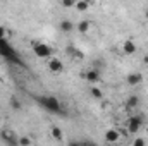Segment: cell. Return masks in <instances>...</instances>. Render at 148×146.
<instances>
[{"mask_svg":"<svg viewBox=\"0 0 148 146\" xmlns=\"http://www.w3.org/2000/svg\"><path fill=\"white\" fill-rule=\"evenodd\" d=\"M38 103H40L45 110L52 112V113H62V105H60V102L57 100V96H52V95L38 96Z\"/></svg>","mask_w":148,"mask_h":146,"instance_id":"7a4b0ae2","label":"cell"},{"mask_svg":"<svg viewBox=\"0 0 148 146\" xmlns=\"http://www.w3.org/2000/svg\"><path fill=\"white\" fill-rule=\"evenodd\" d=\"M31 48H33V53L36 55L38 59H52V48H50L47 43H43V41H35V43L31 45Z\"/></svg>","mask_w":148,"mask_h":146,"instance_id":"3957f363","label":"cell"},{"mask_svg":"<svg viewBox=\"0 0 148 146\" xmlns=\"http://www.w3.org/2000/svg\"><path fill=\"white\" fill-rule=\"evenodd\" d=\"M145 17H147V19H148V9H147V10H145Z\"/></svg>","mask_w":148,"mask_h":146,"instance_id":"d4e9b609","label":"cell"},{"mask_svg":"<svg viewBox=\"0 0 148 146\" xmlns=\"http://www.w3.org/2000/svg\"><path fill=\"white\" fill-rule=\"evenodd\" d=\"M50 134H52V138H53L55 141H62V139H64V132H62V129H60L59 126H53V127L50 129Z\"/></svg>","mask_w":148,"mask_h":146,"instance_id":"4fadbf2b","label":"cell"},{"mask_svg":"<svg viewBox=\"0 0 148 146\" xmlns=\"http://www.w3.org/2000/svg\"><path fill=\"white\" fill-rule=\"evenodd\" d=\"M90 26H91V23H90L88 19H83V21H79V23L76 24V29H77L79 33H88Z\"/></svg>","mask_w":148,"mask_h":146,"instance_id":"5bb4252c","label":"cell"},{"mask_svg":"<svg viewBox=\"0 0 148 146\" xmlns=\"http://www.w3.org/2000/svg\"><path fill=\"white\" fill-rule=\"evenodd\" d=\"M90 2H86V0H77L76 3H74V9L76 10H79V12H84V10H88L90 9Z\"/></svg>","mask_w":148,"mask_h":146,"instance_id":"9a60e30c","label":"cell"},{"mask_svg":"<svg viewBox=\"0 0 148 146\" xmlns=\"http://www.w3.org/2000/svg\"><path fill=\"white\" fill-rule=\"evenodd\" d=\"M0 55H2L5 60L16 64V65H23V67H26V64L23 62L21 55H17V52L10 46V43H9L7 40H2V41H0Z\"/></svg>","mask_w":148,"mask_h":146,"instance_id":"6da1fadb","label":"cell"},{"mask_svg":"<svg viewBox=\"0 0 148 146\" xmlns=\"http://www.w3.org/2000/svg\"><path fill=\"white\" fill-rule=\"evenodd\" d=\"M141 81H143V76L140 72H131V74H127V77H126V83L129 86H138Z\"/></svg>","mask_w":148,"mask_h":146,"instance_id":"30bf717a","label":"cell"},{"mask_svg":"<svg viewBox=\"0 0 148 146\" xmlns=\"http://www.w3.org/2000/svg\"><path fill=\"white\" fill-rule=\"evenodd\" d=\"M2 40H7V29H5V26H0V41Z\"/></svg>","mask_w":148,"mask_h":146,"instance_id":"ffe728a7","label":"cell"},{"mask_svg":"<svg viewBox=\"0 0 148 146\" xmlns=\"http://www.w3.org/2000/svg\"><path fill=\"white\" fill-rule=\"evenodd\" d=\"M47 67H48V71H50L52 74H60L62 71H64V64H62V60H60V59H55V57L48 59Z\"/></svg>","mask_w":148,"mask_h":146,"instance_id":"8992f818","label":"cell"},{"mask_svg":"<svg viewBox=\"0 0 148 146\" xmlns=\"http://www.w3.org/2000/svg\"><path fill=\"white\" fill-rule=\"evenodd\" d=\"M74 3H76V2H73V0H64V2H62L64 7H74Z\"/></svg>","mask_w":148,"mask_h":146,"instance_id":"44dd1931","label":"cell"},{"mask_svg":"<svg viewBox=\"0 0 148 146\" xmlns=\"http://www.w3.org/2000/svg\"><path fill=\"white\" fill-rule=\"evenodd\" d=\"M145 64H148V55H145Z\"/></svg>","mask_w":148,"mask_h":146,"instance_id":"cb8c5ba5","label":"cell"},{"mask_svg":"<svg viewBox=\"0 0 148 146\" xmlns=\"http://www.w3.org/2000/svg\"><path fill=\"white\" fill-rule=\"evenodd\" d=\"M90 95H91L93 98H97V100H100V98L103 96V91H102L100 88H97V86H91V88H90Z\"/></svg>","mask_w":148,"mask_h":146,"instance_id":"2e32d148","label":"cell"},{"mask_svg":"<svg viewBox=\"0 0 148 146\" xmlns=\"http://www.w3.org/2000/svg\"><path fill=\"white\" fill-rule=\"evenodd\" d=\"M33 139L29 136H19V146H31Z\"/></svg>","mask_w":148,"mask_h":146,"instance_id":"e0dca14e","label":"cell"},{"mask_svg":"<svg viewBox=\"0 0 148 146\" xmlns=\"http://www.w3.org/2000/svg\"><path fill=\"white\" fill-rule=\"evenodd\" d=\"M119 138H121V132H119L117 129H109V131H105V141H107L109 145H115V143L119 141Z\"/></svg>","mask_w":148,"mask_h":146,"instance_id":"ba28073f","label":"cell"},{"mask_svg":"<svg viewBox=\"0 0 148 146\" xmlns=\"http://www.w3.org/2000/svg\"><path fill=\"white\" fill-rule=\"evenodd\" d=\"M83 146H98L95 141H83Z\"/></svg>","mask_w":148,"mask_h":146,"instance_id":"7402d4cb","label":"cell"},{"mask_svg":"<svg viewBox=\"0 0 148 146\" xmlns=\"http://www.w3.org/2000/svg\"><path fill=\"white\" fill-rule=\"evenodd\" d=\"M133 146H147L145 138H134L133 139Z\"/></svg>","mask_w":148,"mask_h":146,"instance_id":"d6986e66","label":"cell"},{"mask_svg":"<svg viewBox=\"0 0 148 146\" xmlns=\"http://www.w3.org/2000/svg\"><path fill=\"white\" fill-rule=\"evenodd\" d=\"M0 138L5 143V146H19V136L12 129H2L0 131Z\"/></svg>","mask_w":148,"mask_h":146,"instance_id":"5b68a950","label":"cell"},{"mask_svg":"<svg viewBox=\"0 0 148 146\" xmlns=\"http://www.w3.org/2000/svg\"><path fill=\"white\" fill-rule=\"evenodd\" d=\"M138 105H140V98H138L136 95H131V96L127 98V102H126V108L127 110H134Z\"/></svg>","mask_w":148,"mask_h":146,"instance_id":"7c38bea8","label":"cell"},{"mask_svg":"<svg viewBox=\"0 0 148 146\" xmlns=\"http://www.w3.org/2000/svg\"><path fill=\"white\" fill-rule=\"evenodd\" d=\"M143 117L141 115H138V113H134V115H129V119H127V122H126V126H127V131L131 132V134H136L141 127H143Z\"/></svg>","mask_w":148,"mask_h":146,"instance_id":"277c9868","label":"cell"},{"mask_svg":"<svg viewBox=\"0 0 148 146\" xmlns=\"http://www.w3.org/2000/svg\"><path fill=\"white\" fill-rule=\"evenodd\" d=\"M100 72L97 71V69H88L86 72H84V79L88 81V83H91V84H95V83H98L100 81Z\"/></svg>","mask_w":148,"mask_h":146,"instance_id":"9c48e42d","label":"cell"},{"mask_svg":"<svg viewBox=\"0 0 148 146\" xmlns=\"http://www.w3.org/2000/svg\"><path fill=\"white\" fill-rule=\"evenodd\" d=\"M59 28H60V31L62 33H71L76 29V26H74L73 21H69V19H62L60 23H59Z\"/></svg>","mask_w":148,"mask_h":146,"instance_id":"8fae6325","label":"cell"},{"mask_svg":"<svg viewBox=\"0 0 148 146\" xmlns=\"http://www.w3.org/2000/svg\"><path fill=\"white\" fill-rule=\"evenodd\" d=\"M69 146H83V143H79V141H71Z\"/></svg>","mask_w":148,"mask_h":146,"instance_id":"603a6c76","label":"cell"},{"mask_svg":"<svg viewBox=\"0 0 148 146\" xmlns=\"http://www.w3.org/2000/svg\"><path fill=\"white\" fill-rule=\"evenodd\" d=\"M10 105H12V108H14V110H21V102H19L16 96H12V98H10Z\"/></svg>","mask_w":148,"mask_h":146,"instance_id":"ac0fdd59","label":"cell"},{"mask_svg":"<svg viewBox=\"0 0 148 146\" xmlns=\"http://www.w3.org/2000/svg\"><path fill=\"white\" fill-rule=\"evenodd\" d=\"M136 50H138V46H136V43H134L133 40H126V41L122 43V52H124V55H134Z\"/></svg>","mask_w":148,"mask_h":146,"instance_id":"52a82bcc","label":"cell"}]
</instances>
